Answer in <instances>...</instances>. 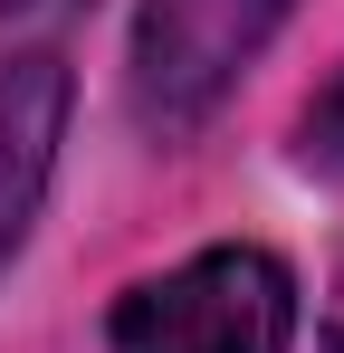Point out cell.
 <instances>
[{
  "label": "cell",
  "instance_id": "7a4b0ae2",
  "mask_svg": "<svg viewBox=\"0 0 344 353\" xmlns=\"http://www.w3.org/2000/svg\"><path fill=\"white\" fill-rule=\"evenodd\" d=\"M296 0H144L134 10V58H124V96L144 134H191L229 86L258 67Z\"/></svg>",
  "mask_w": 344,
  "mask_h": 353
},
{
  "label": "cell",
  "instance_id": "3957f363",
  "mask_svg": "<svg viewBox=\"0 0 344 353\" xmlns=\"http://www.w3.org/2000/svg\"><path fill=\"white\" fill-rule=\"evenodd\" d=\"M57 143H67V67L57 58L0 67V268L19 258V239L48 201Z\"/></svg>",
  "mask_w": 344,
  "mask_h": 353
},
{
  "label": "cell",
  "instance_id": "5b68a950",
  "mask_svg": "<svg viewBox=\"0 0 344 353\" xmlns=\"http://www.w3.org/2000/svg\"><path fill=\"white\" fill-rule=\"evenodd\" d=\"M325 353H344V287H335V305H325Z\"/></svg>",
  "mask_w": 344,
  "mask_h": 353
},
{
  "label": "cell",
  "instance_id": "277c9868",
  "mask_svg": "<svg viewBox=\"0 0 344 353\" xmlns=\"http://www.w3.org/2000/svg\"><path fill=\"white\" fill-rule=\"evenodd\" d=\"M296 153H306V172H335V181H344V67H335V86L306 105V134H296Z\"/></svg>",
  "mask_w": 344,
  "mask_h": 353
},
{
  "label": "cell",
  "instance_id": "6da1fadb",
  "mask_svg": "<svg viewBox=\"0 0 344 353\" xmlns=\"http://www.w3.org/2000/svg\"><path fill=\"white\" fill-rule=\"evenodd\" d=\"M96 353H296V277L249 239L191 248L182 268L115 296Z\"/></svg>",
  "mask_w": 344,
  "mask_h": 353
}]
</instances>
